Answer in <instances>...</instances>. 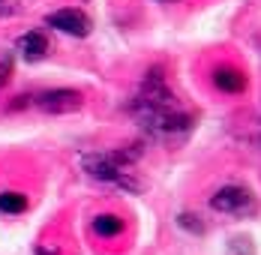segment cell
Instances as JSON below:
<instances>
[{"label":"cell","mask_w":261,"mask_h":255,"mask_svg":"<svg viewBox=\"0 0 261 255\" xmlns=\"http://www.w3.org/2000/svg\"><path fill=\"white\" fill-rule=\"evenodd\" d=\"M132 114L141 126L156 138H177L192 129V114L183 108L177 96L168 90L165 78L159 69H150L147 78L141 81L138 96L132 99Z\"/></svg>","instance_id":"obj_1"},{"label":"cell","mask_w":261,"mask_h":255,"mask_svg":"<svg viewBox=\"0 0 261 255\" xmlns=\"http://www.w3.org/2000/svg\"><path fill=\"white\" fill-rule=\"evenodd\" d=\"M81 165L84 171L99 183H108V186H117L123 192H138L141 189V180H138V171L132 165L129 153L120 150H96V153H84L81 156Z\"/></svg>","instance_id":"obj_2"},{"label":"cell","mask_w":261,"mask_h":255,"mask_svg":"<svg viewBox=\"0 0 261 255\" xmlns=\"http://www.w3.org/2000/svg\"><path fill=\"white\" fill-rule=\"evenodd\" d=\"M210 207L216 213H225V216H237V219H249L258 213V201L252 195V189L246 186H237V183H228L222 189H216L210 195Z\"/></svg>","instance_id":"obj_3"},{"label":"cell","mask_w":261,"mask_h":255,"mask_svg":"<svg viewBox=\"0 0 261 255\" xmlns=\"http://www.w3.org/2000/svg\"><path fill=\"white\" fill-rule=\"evenodd\" d=\"M36 105L45 111V114H72L81 108V93L79 90H69V87H54L36 96Z\"/></svg>","instance_id":"obj_4"},{"label":"cell","mask_w":261,"mask_h":255,"mask_svg":"<svg viewBox=\"0 0 261 255\" xmlns=\"http://www.w3.org/2000/svg\"><path fill=\"white\" fill-rule=\"evenodd\" d=\"M45 24L54 27V30H60V33H66V36H87L90 33V18L81 12V9H57L51 12L48 18H45Z\"/></svg>","instance_id":"obj_5"},{"label":"cell","mask_w":261,"mask_h":255,"mask_svg":"<svg viewBox=\"0 0 261 255\" xmlns=\"http://www.w3.org/2000/svg\"><path fill=\"white\" fill-rule=\"evenodd\" d=\"M15 48H18V54H21L24 60H42V57L48 54V36H45L42 30H27V33L18 36Z\"/></svg>","instance_id":"obj_6"},{"label":"cell","mask_w":261,"mask_h":255,"mask_svg":"<svg viewBox=\"0 0 261 255\" xmlns=\"http://www.w3.org/2000/svg\"><path fill=\"white\" fill-rule=\"evenodd\" d=\"M213 84L219 87V90H225V93H243L246 90V75L237 69V66H219L216 72H213Z\"/></svg>","instance_id":"obj_7"},{"label":"cell","mask_w":261,"mask_h":255,"mask_svg":"<svg viewBox=\"0 0 261 255\" xmlns=\"http://www.w3.org/2000/svg\"><path fill=\"white\" fill-rule=\"evenodd\" d=\"M93 234H99V237H117V234H123V219L114 216V213H99L93 219Z\"/></svg>","instance_id":"obj_8"},{"label":"cell","mask_w":261,"mask_h":255,"mask_svg":"<svg viewBox=\"0 0 261 255\" xmlns=\"http://www.w3.org/2000/svg\"><path fill=\"white\" fill-rule=\"evenodd\" d=\"M27 210V195L24 192H0V213L18 216Z\"/></svg>","instance_id":"obj_9"},{"label":"cell","mask_w":261,"mask_h":255,"mask_svg":"<svg viewBox=\"0 0 261 255\" xmlns=\"http://www.w3.org/2000/svg\"><path fill=\"white\" fill-rule=\"evenodd\" d=\"M177 225H180L183 231H189V234H204V222H201L198 213H180Z\"/></svg>","instance_id":"obj_10"},{"label":"cell","mask_w":261,"mask_h":255,"mask_svg":"<svg viewBox=\"0 0 261 255\" xmlns=\"http://www.w3.org/2000/svg\"><path fill=\"white\" fill-rule=\"evenodd\" d=\"M228 249H231V255H255V246H252V237H243V234H237V237H231Z\"/></svg>","instance_id":"obj_11"},{"label":"cell","mask_w":261,"mask_h":255,"mask_svg":"<svg viewBox=\"0 0 261 255\" xmlns=\"http://www.w3.org/2000/svg\"><path fill=\"white\" fill-rule=\"evenodd\" d=\"M15 12H18V0H0V18L15 15Z\"/></svg>","instance_id":"obj_12"},{"label":"cell","mask_w":261,"mask_h":255,"mask_svg":"<svg viewBox=\"0 0 261 255\" xmlns=\"http://www.w3.org/2000/svg\"><path fill=\"white\" fill-rule=\"evenodd\" d=\"M9 72H12V60L9 57H0V84L9 81Z\"/></svg>","instance_id":"obj_13"},{"label":"cell","mask_w":261,"mask_h":255,"mask_svg":"<svg viewBox=\"0 0 261 255\" xmlns=\"http://www.w3.org/2000/svg\"><path fill=\"white\" fill-rule=\"evenodd\" d=\"M36 255H57V249H45V246H39V249H36Z\"/></svg>","instance_id":"obj_14"},{"label":"cell","mask_w":261,"mask_h":255,"mask_svg":"<svg viewBox=\"0 0 261 255\" xmlns=\"http://www.w3.org/2000/svg\"><path fill=\"white\" fill-rule=\"evenodd\" d=\"M162 3H174V0H162Z\"/></svg>","instance_id":"obj_15"}]
</instances>
